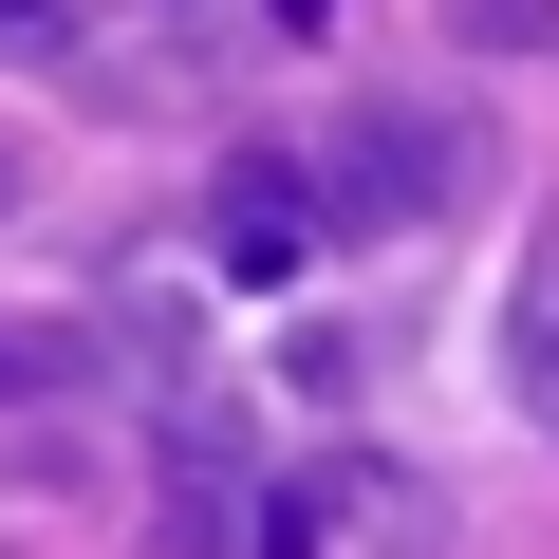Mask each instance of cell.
Wrapping results in <instances>:
<instances>
[{
	"mask_svg": "<svg viewBox=\"0 0 559 559\" xmlns=\"http://www.w3.org/2000/svg\"><path fill=\"white\" fill-rule=\"evenodd\" d=\"M485 187V112H355L336 150H318V205L336 224H429V205H466Z\"/></svg>",
	"mask_w": 559,
	"mask_h": 559,
	"instance_id": "obj_1",
	"label": "cell"
},
{
	"mask_svg": "<svg viewBox=\"0 0 559 559\" xmlns=\"http://www.w3.org/2000/svg\"><path fill=\"white\" fill-rule=\"evenodd\" d=\"M318 224H336V205H318L299 150H224V168H205V261L242 280V299H280V280L318 261Z\"/></svg>",
	"mask_w": 559,
	"mask_h": 559,
	"instance_id": "obj_2",
	"label": "cell"
},
{
	"mask_svg": "<svg viewBox=\"0 0 559 559\" xmlns=\"http://www.w3.org/2000/svg\"><path fill=\"white\" fill-rule=\"evenodd\" d=\"M503 355H522V392H540V373H559V242H540V261H522V299H503Z\"/></svg>",
	"mask_w": 559,
	"mask_h": 559,
	"instance_id": "obj_3",
	"label": "cell"
},
{
	"mask_svg": "<svg viewBox=\"0 0 559 559\" xmlns=\"http://www.w3.org/2000/svg\"><path fill=\"white\" fill-rule=\"evenodd\" d=\"M448 38H466V57H540V38H559V0H448Z\"/></svg>",
	"mask_w": 559,
	"mask_h": 559,
	"instance_id": "obj_4",
	"label": "cell"
},
{
	"mask_svg": "<svg viewBox=\"0 0 559 559\" xmlns=\"http://www.w3.org/2000/svg\"><path fill=\"white\" fill-rule=\"evenodd\" d=\"M75 373V336H20V318H0V411H20V392H57Z\"/></svg>",
	"mask_w": 559,
	"mask_h": 559,
	"instance_id": "obj_5",
	"label": "cell"
},
{
	"mask_svg": "<svg viewBox=\"0 0 559 559\" xmlns=\"http://www.w3.org/2000/svg\"><path fill=\"white\" fill-rule=\"evenodd\" d=\"M75 38V0H0V57H57Z\"/></svg>",
	"mask_w": 559,
	"mask_h": 559,
	"instance_id": "obj_6",
	"label": "cell"
},
{
	"mask_svg": "<svg viewBox=\"0 0 559 559\" xmlns=\"http://www.w3.org/2000/svg\"><path fill=\"white\" fill-rule=\"evenodd\" d=\"M522 411H540V429H559V373H540V392H522Z\"/></svg>",
	"mask_w": 559,
	"mask_h": 559,
	"instance_id": "obj_7",
	"label": "cell"
}]
</instances>
